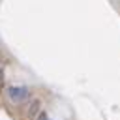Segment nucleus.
Masks as SVG:
<instances>
[{
	"label": "nucleus",
	"instance_id": "f03ea898",
	"mask_svg": "<svg viewBox=\"0 0 120 120\" xmlns=\"http://www.w3.org/2000/svg\"><path fill=\"white\" fill-rule=\"evenodd\" d=\"M39 105H41L39 99H32V103H30V107H28V116H30V118L36 116V112L39 111Z\"/></svg>",
	"mask_w": 120,
	"mask_h": 120
},
{
	"label": "nucleus",
	"instance_id": "7ed1b4c3",
	"mask_svg": "<svg viewBox=\"0 0 120 120\" xmlns=\"http://www.w3.org/2000/svg\"><path fill=\"white\" fill-rule=\"evenodd\" d=\"M36 120H49V116H47V112H45V111H41V112L36 116Z\"/></svg>",
	"mask_w": 120,
	"mask_h": 120
},
{
	"label": "nucleus",
	"instance_id": "f257e3e1",
	"mask_svg": "<svg viewBox=\"0 0 120 120\" xmlns=\"http://www.w3.org/2000/svg\"><path fill=\"white\" fill-rule=\"evenodd\" d=\"M28 96H30L28 86H9L8 88V98L13 103H22V101L28 99Z\"/></svg>",
	"mask_w": 120,
	"mask_h": 120
},
{
	"label": "nucleus",
	"instance_id": "20e7f679",
	"mask_svg": "<svg viewBox=\"0 0 120 120\" xmlns=\"http://www.w3.org/2000/svg\"><path fill=\"white\" fill-rule=\"evenodd\" d=\"M4 86V69H2V66H0V88Z\"/></svg>",
	"mask_w": 120,
	"mask_h": 120
}]
</instances>
